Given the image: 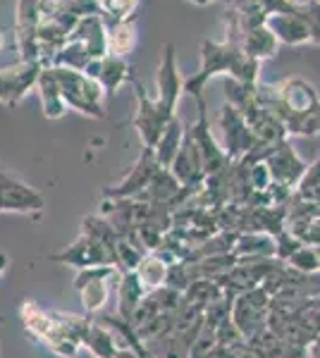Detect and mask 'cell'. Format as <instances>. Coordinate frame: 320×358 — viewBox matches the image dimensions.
<instances>
[{"instance_id":"6da1fadb","label":"cell","mask_w":320,"mask_h":358,"mask_svg":"<svg viewBox=\"0 0 320 358\" xmlns=\"http://www.w3.org/2000/svg\"><path fill=\"white\" fill-rule=\"evenodd\" d=\"M201 57H203V67L196 77H191L187 84V91L191 96H201V89L213 74L218 72H232L235 77H239L242 82H251L253 72H256V62L251 55H244L235 43H225L218 45L213 41H203L201 45Z\"/></svg>"},{"instance_id":"7a4b0ae2","label":"cell","mask_w":320,"mask_h":358,"mask_svg":"<svg viewBox=\"0 0 320 358\" xmlns=\"http://www.w3.org/2000/svg\"><path fill=\"white\" fill-rule=\"evenodd\" d=\"M20 315H22V322H25L27 332L32 334L34 339H39V342H43L48 346V351H53V354L60 358H77L81 346L65 334L62 325L55 317V310H46V308H41L39 303L25 301L20 308Z\"/></svg>"},{"instance_id":"3957f363","label":"cell","mask_w":320,"mask_h":358,"mask_svg":"<svg viewBox=\"0 0 320 358\" xmlns=\"http://www.w3.org/2000/svg\"><path fill=\"white\" fill-rule=\"evenodd\" d=\"M53 72L57 77V84H60L67 108L94 120L106 117V110H103V96H106V91H103V86L94 77L67 67H53Z\"/></svg>"},{"instance_id":"277c9868","label":"cell","mask_w":320,"mask_h":358,"mask_svg":"<svg viewBox=\"0 0 320 358\" xmlns=\"http://www.w3.org/2000/svg\"><path fill=\"white\" fill-rule=\"evenodd\" d=\"M132 89L137 96V115H134L132 124L137 127L139 136L144 141V148H155V143L160 141L162 131L167 129V124L174 120V115H170L158 101L148 98L146 89L141 86V82L137 79V74L132 77Z\"/></svg>"},{"instance_id":"5b68a950","label":"cell","mask_w":320,"mask_h":358,"mask_svg":"<svg viewBox=\"0 0 320 358\" xmlns=\"http://www.w3.org/2000/svg\"><path fill=\"white\" fill-rule=\"evenodd\" d=\"M43 20L41 0H20L17 3V50L20 62H41L39 27Z\"/></svg>"},{"instance_id":"8992f818","label":"cell","mask_w":320,"mask_h":358,"mask_svg":"<svg viewBox=\"0 0 320 358\" xmlns=\"http://www.w3.org/2000/svg\"><path fill=\"white\" fill-rule=\"evenodd\" d=\"M46 208V201L36 189L29 187L25 179L0 167V210L39 215Z\"/></svg>"},{"instance_id":"52a82bcc","label":"cell","mask_w":320,"mask_h":358,"mask_svg":"<svg viewBox=\"0 0 320 358\" xmlns=\"http://www.w3.org/2000/svg\"><path fill=\"white\" fill-rule=\"evenodd\" d=\"M118 273V265H96V268L77 270L74 289L79 292L81 306L89 315H98L108 301V280Z\"/></svg>"},{"instance_id":"ba28073f","label":"cell","mask_w":320,"mask_h":358,"mask_svg":"<svg viewBox=\"0 0 320 358\" xmlns=\"http://www.w3.org/2000/svg\"><path fill=\"white\" fill-rule=\"evenodd\" d=\"M160 170V163L155 158L153 148H144V153L139 155V160L134 163L130 170V175L122 179L120 184H113V187L103 189V196L108 201H122V199H137L146 192V187L151 184L155 172Z\"/></svg>"},{"instance_id":"9c48e42d","label":"cell","mask_w":320,"mask_h":358,"mask_svg":"<svg viewBox=\"0 0 320 358\" xmlns=\"http://www.w3.org/2000/svg\"><path fill=\"white\" fill-rule=\"evenodd\" d=\"M48 258L53 263L72 265V268H77V270H86V268H96V265H110V263H113V256H110L108 248L101 246L96 239H91V236L84 234V232H81L67 248L50 253Z\"/></svg>"},{"instance_id":"30bf717a","label":"cell","mask_w":320,"mask_h":358,"mask_svg":"<svg viewBox=\"0 0 320 358\" xmlns=\"http://www.w3.org/2000/svg\"><path fill=\"white\" fill-rule=\"evenodd\" d=\"M43 65L41 62H17L13 67L0 69V103L15 108L32 86H36Z\"/></svg>"},{"instance_id":"8fae6325","label":"cell","mask_w":320,"mask_h":358,"mask_svg":"<svg viewBox=\"0 0 320 358\" xmlns=\"http://www.w3.org/2000/svg\"><path fill=\"white\" fill-rule=\"evenodd\" d=\"M155 84H158V98H155V101H158L170 115H174L179 94H182V77H179V72H177V60H174L172 43H165V48H162V60H160L158 74H155Z\"/></svg>"},{"instance_id":"7c38bea8","label":"cell","mask_w":320,"mask_h":358,"mask_svg":"<svg viewBox=\"0 0 320 358\" xmlns=\"http://www.w3.org/2000/svg\"><path fill=\"white\" fill-rule=\"evenodd\" d=\"M84 74L94 77L96 82L103 86V91H106L108 98H113L118 94L120 86L125 82H132V77H134L130 62L118 55H106L103 60H94L89 67H86Z\"/></svg>"},{"instance_id":"4fadbf2b","label":"cell","mask_w":320,"mask_h":358,"mask_svg":"<svg viewBox=\"0 0 320 358\" xmlns=\"http://www.w3.org/2000/svg\"><path fill=\"white\" fill-rule=\"evenodd\" d=\"M69 41H81L94 60H103L108 55V29L103 22V13L81 17L79 24L69 34Z\"/></svg>"},{"instance_id":"5bb4252c","label":"cell","mask_w":320,"mask_h":358,"mask_svg":"<svg viewBox=\"0 0 320 358\" xmlns=\"http://www.w3.org/2000/svg\"><path fill=\"white\" fill-rule=\"evenodd\" d=\"M39 96H41V106H43V117L48 120H60L67 113V103L62 98L60 84L53 72V67H43L39 82H36Z\"/></svg>"},{"instance_id":"9a60e30c","label":"cell","mask_w":320,"mask_h":358,"mask_svg":"<svg viewBox=\"0 0 320 358\" xmlns=\"http://www.w3.org/2000/svg\"><path fill=\"white\" fill-rule=\"evenodd\" d=\"M148 296V289L144 287V282L139 280L137 270H130V273H120V306L118 313L125 320H134L139 306L144 303V299Z\"/></svg>"},{"instance_id":"2e32d148","label":"cell","mask_w":320,"mask_h":358,"mask_svg":"<svg viewBox=\"0 0 320 358\" xmlns=\"http://www.w3.org/2000/svg\"><path fill=\"white\" fill-rule=\"evenodd\" d=\"M134 20L137 17H130V20H110V17H103L108 29V55L125 57L127 53H132L134 43H137Z\"/></svg>"},{"instance_id":"e0dca14e","label":"cell","mask_w":320,"mask_h":358,"mask_svg":"<svg viewBox=\"0 0 320 358\" xmlns=\"http://www.w3.org/2000/svg\"><path fill=\"white\" fill-rule=\"evenodd\" d=\"M84 349L89 351V354L94 356V358H115V356L120 354L122 344L118 342L115 332L110 330L108 325H103V322L94 320L89 337H86V342H84Z\"/></svg>"},{"instance_id":"ac0fdd59","label":"cell","mask_w":320,"mask_h":358,"mask_svg":"<svg viewBox=\"0 0 320 358\" xmlns=\"http://www.w3.org/2000/svg\"><path fill=\"white\" fill-rule=\"evenodd\" d=\"M182 143H184V127L177 117H174L172 122L167 124V129L162 131L160 141L155 143V148H153L160 167H167V170H170L174 158H177V153H179V148H182Z\"/></svg>"},{"instance_id":"d6986e66","label":"cell","mask_w":320,"mask_h":358,"mask_svg":"<svg viewBox=\"0 0 320 358\" xmlns=\"http://www.w3.org/2000/svg\"><path fill=\"white\" fill-rule=\"evenodd\" d=\"M167 273H170V263L162 261L155 251L146 253V256L141 258V263H139V268H137L139 280L144 282V287H146L148 292L165 287L167 285Z\"/></svg>"},{"instance_id":"ffe728a7","label":"cell","mask_w":320,"mask_h":358,"mask_svg":"<svg viewBox=\"0 0 320 358\" xmlns=\"http://www.w3.org/2000/svg\"><path fill=\"white\" fill-rule=\"evenodd\" d=\"M220 124H223L225 129V143H227V151H230L232 155H235L237 151H246L249 146V134L244 129L242 124V117L239 113L235 110L232 106L223 108V117H220Z\"/></svg>"},{"instance_id":"44dd1931","label":"cell","mask_w":320,"mask_h":358,"mask_svg":"<svg viewBox=\"0 0 320 358\" xmlns=\"http://www.w3.org/2000/svg\"><path fill=\"white\" fill-rule=\"evenodd\" d=\"M94 62L89 48L81 41H67L65 48L55 55L53 67H67V69H77V72H86V67Z\"/></svg>"},{"instance_id":"7402d4cb","label":"cell","mask_w":320,"mask_h":358,"mask_svg":"<svg viewBox=\"0 0 320 358\" xmlns=\"http://www.w3.org/2000/svg\"><path fill=\"white\" fill-rule=\"evenodd\" d=\"M103 17L110 20H130L139 8V0H98Z\"/></svg>"},{"instance_id":"603a6c76","label":"cell","mask_w":320,"mask_h":358,"mask_svg":"<svg viewBox=\"0 0 320 358\" xmlns=\"http://www.w3.org/2000/svg\"><path fill=\"white\" fill-rule=\"evenodd\" d=\"M289 258H292L294 268L304 270V273H308V270H318V268H320V256H318L316 248H299V251H294Z\"/></svg>"},{"instance_id":"cb8c5ba5","label":"cell","mask_w":320,"mask_h":358,"mask_svg":"<svg viewBox=\"0 0 320 358\" xmlns=\"http://www.w3.org/2000/svg\"><path fill=\"white\" fill-rule=\"evenodd\" d=\"M8 268H10V258H8V253L0 251V277H3L5 273H8Z\"/></svg>"},{"instance_id":"d4e9b609","label":"cell","mask_w":320,"mask_h":358,"mask_svg":"<svg viewBox=\"0 0 320 358\" xmlns=\"http://www.w3.org/2000/svg\"><path fill=\"white\" fill-rule=\"evenodd\" d=\"M5 45V34H3V29H0V48Z\"/></svg>"}]
</instances>
